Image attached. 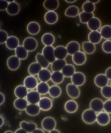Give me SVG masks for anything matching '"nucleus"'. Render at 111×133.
<instances>
[{"label": "nucleus", "instance_id": "6e6d98bb", "mask_svg": "<svg viewBox=\"0 0 111 133\" xmlns=\"http://www.w3.org/2000/svg\"><path fill=\"white\" fill-rule=\"evenodd\" d=\"M49 133H61V132L58 130H57V129H54L53 130L49 131Z\"/></svg>", "mask_w": 111, "mask_h": 133}, {"label": "nucleus", "instance_id": "c03bdc74", "mask_svg": "<svg viewBox=\"0 0 111 133\" xmlns=\"http://www.w3.org/2000/svg\"><path fill=\"white\" fill-rule=\"evenodd\" d=\"M101 93L105 98L107 99L111 98V86L107 85L101 88Z\"/></svg>", "mask_w": 111, "mask_h": 133}, {"label": "nucleus", "instance_id": "a19ab883", "mask_svg": "<svg viewBox=\"0 0 111 133\" xmlns=\"http://www.w3.org/2000/svg\"><path fill=\"white\" fill-rule=\"evenodd\" d=\"M50 96L52 98H57L60 97L62 93L61 88L56 85H52L50 88L49 91Z\"/></svg>", "mask_w": 111, "mask_h": 133}, {"label": "nucleus", "instance_id": "2eb2a0df", "mask_svg": "<svg viewBox=\"0 0 111 133\" xmlns=\"http://www.w3.org/2000/svg\"><path fill=\"white\" fill-rule=\"evenodd\" d=\"M8 2L9 3L6 9L7 13L11 15H17L19 13L20 10L19 4L15 1Z\"/></svg>", "mask_w": 111, "mask_h": 133}, {"label": "nucleus", "instance_id": "b1692460", "mask_svg": "<svg viewBox=\"0 0 111 133\" xmlns=\"http://www.w3.org/2000/svg\"><path fill=\"white\" fill-rule=\"evenodd\" d=\"M14 92L15 96L18 98H24L26 97L28 91L24 85H20L15 88Z\"/></svg>", "mask_w": 111, "mask_h": 133}, {"label": "nucleus", "instance_id": "3c124183", "mask_svg": "<svg viewBox=\"0 0 111 133\" xmlns=\"http://www.w3.org/2000/svg\"><path fill=\"white\" fill-rule=\"evenodd\" d=\"M5 98L3 94L0 92V105H2L4 103Z\"/></svg>", "mask_w": 111, "mask_h": 133}, {"label": "nucleus", "instance_id": "37998d69", "mask_svg": "<svg viewBox=\"0 0 111 133\" xmlns=\"http://www.w3.org/2000/svg\"><path fill=\"white\" fill-rule=\"evenodd\" d=\"M82 8L84 11L88 13H93L95 10V7L94 3L89 1H88L82 5Z\"/></svg>", "mask_w": 111, "mask_h": 133}, {"label": "nucleus", "instance_id": "4be33fe9", "mask_svg": "<svg viewBox=\"0 0 111 133\" xmlns=\"http://www.w3.org/2000/svg\"><path fill=\"white\" fill-rule=\"evenodd\" d=\"M51 72L47 69H42L38 74L39 80L44 82L49 81L51 78Z\"/></svg>", "mask_w": 111, "mask_h": 133}, {"label": "nucleus", "instance_id": "dca6fc26", "mask_svg": "<svg viewBox=\"0 0 111 133\" xmlns=\"http://www.w3.org/2000/svg\"><path fill=\"white\" fill-rule=\"evenodd\" d=\"M38 104L40 110L43 111H48L51 109L53 105L51 99L47 97L41 98Z\"/></svg>", "mask_w": 111, "mask_h": 133}, {"label": "nucleus", "instance_id": "6ab92c4d", "mask_svg": "<svg viewBox=\"0 0 111 133\" xmlns=\"http://www.w3.org/2000/svg\"><path fill=\"white\" fill-rule=\"evenodd\" d=\"M58 19L57 14L55 12L50 11L46 13L44 15V20L49 24L53 25L56 23Z\"/></svg>", "mask_w": 111, "mask_h": 133}, {"label": "nucleus", "instance_id": "ea45409f", "mask_svg": "<svg viewBox=\"0 0 111 133\" xmlns=\"http://www.w3.org/2000/svg\"><path fill=\"white\" fill-rule=\"evenodd\" d=\"M36 88L37 91L40 95H45L49 92L50 87L46 82H41L38 84Z\"/></svg>", "mask_w": 111, "mask_h": 133}, {"label": "nucleus", "instance_id": "2f4dec72", "mask_svg": "<svg viewBox=\"0 0 111 133\" xmlns=\"http://www.w3.org/2000/svg\"><path fill=\"white\" fill-rule=\"evenodd\" d=\"M15 56L20 60L26 59L28 56V52L22 45H19L15 50Z\"/></svg>", "mask_w": 111, "mask_h": 133}, {"label": "nucleus", "instance_id": "f3484780", "mask_svg": "<svg viewBox=\"0 0 111 133\" xmlns=\"http://www.w3.org/2000/svg\"><path fill=\"white\" fill-rule=\"evenodd\" d=\"M5 43L7 48L9 50H14L19 46V41L16 37L11 36L8 37Z\"/></svg>", "mask_w": 111, "mask_h": 133}, {"label": "nucleus", "instance_id": "a878e982", "mask_svg": "<svg viewBox=\"0 0 111 133\" xmlns=\"http://www.w3.org/2000/svg\"><path fill=\"white\" fill-rule=\"evenodd\" d=\"M26 113L29 116H35L38 115L40 111V109L36 104H29L25 109Z\"/></svg>", "mask_w": 111, "mask_h": 133}, {"label": "nucleus", "instance_id": "864d4df0", "mask_svg": "<svg viewBox=\"0 0 111 133\" xmlns=\"http://www.w3.org/2000/svg\"><path fill=\"white\" fill-rule=\"evenodd\" d=\"M31 133H45L42 129H36Z\"/></svg>", "mask_w": 111, "mask_h": 133}, {"label": "nucleus", "instance_id": "a211bd4d", "mask_svg": "<svg viewBox=\"0 0 111 133\" xmlns=\"http://www.w3.org/2000/svg\"><path fill=\"white\" fill-rule=\"evenodd\" d=\"M66 48L68 54L73 56L75 53L80 51V45L77 41H72L67 44Z\"/></svg>", "mask_w": 111, "mask_h": 133}, {"label": "nucleus", "instance_id": "9b49d317", "mask_svg": "<svg viewBox=\"0 0 111 133\" xmlns=\"http://www.w3.org/2000/svg\"><path fill=\"white\" fill-rule=\"evenodd\" d=\"M38 84L37 79L34 76H28L24 80V85L27 89H34L36 88Z\"/></svg>", "mask_w": 111, "mask_h": 133}, {"label": "nucleus", "instance_id": "20e7f679", "mask_svg": "<svg viewBox=\"0 0 111 133\" xmlns=\"http://www.w3.org/2000/svg\"><path fill=\"white\" fill-rule=\"evenodd\" d=\"M41 125L44 130L49 132L55 129L56 126V122L53 117H47L43 119Z\"/></svg>", "mask_w": 111, "mask_h": 133}, {"label": "nucleus", "instance_id": "1a4fd4ad", "mask_svg": "<svg viewBox=\"0 0 111 133\" xmlns=\"http://www.w3.org/2000/svg\"><path fill=\"white\" fill-rule=\"evenodd\" d=\"M54 55L56 59L63 60L68 55V52L66 47L63 46L59 45L54 48Z\"/></svg>", "mask_w": 111, "mask_h": 133}, {"label": "nucleus", "instance_id": "5fc2aeb1", "mask_svg": "<svg viewBox=\"0 0 111 133\" xmlns=\"http://www.w3.org/2000/svg\"><path fill=\"white\" fill-rule=\"evenodd\" d=\"M4 119L2 116H0V127H2L4 124Z\"/></svg>", "mask_w": 111, "mask_h": 133}, {"label": "nucleus", "instance_id": "13d9d810", "mask_svg": "<svg viewBox=\"0 0 111 133\" xmlns=\"http://www.w3.org/2000/svg\"><path fill=\"white\" fill-rule=\"evenodd\" d=\"M90 1L91 2H92V3L94 4H96V3H99V2H100V1L99 0H98V1Z\"/></svg>", "mask_w": 111, "mask_h": 133}, {"label": "nucleus", "instance_id": "79ce46f5", "mask_svg": "<svg viewBox=\"0 0 111 133\" xmlns=\"http://www.w3.org/2000/svg\"><path fill=\"white\" fill-rule=\"evenodd\" d=\"M79 16L81 23L86 24L91 18L94 17V14L93 13H88L83 11L79 14Z\"/></svg>", "mask_w": 111, "mask_h": 133}, {"label": "nucleus", "instance_id": "423d86ee", "mask_svg": "<svg viewBox=\"0 0 111 133\" xmlns=\"http://www.w3.org/2000/svg\"><path fill=\"white\" fill-rule=\"evenodd\" d=\"M71 81L73 84L76 86H81L83 85L86 80L85 76L82 72H75L71 77Z\"/></svg>", "mask_w": 111, "mask_h": 133}, {"label": "nucleus", "instance_id": "4c0bfd02", "mask_svg": "<svg viewBox=\"0 0 111 133\" xmlns=\"http://www.w3.org/2000/svg\"><path fill=\"white\" fill-rule=\"evenodd\" d=\"M35 59L37 62L38 63L41 65L42 69H47L49 67V63L48 62L42 54L38 52L35 57Z\"/></svg>", "mask_w": 111, "mask_h": 133}, {"label": "nucleus", "instance_id": "4468645a", "mask_svg": "<svg viewBox=\"0 0 111 133\" xmlns=\"http://www.w3.org/2000/svg\"><path fill=\"white\" fill-rule=\"evenodd\" d=\"M110 120V117L109 114L106 112H99L97 115V122L101 126H106L109 124Z\"/></svg>", "mask_w": 111, "mask_h": 133}, {"label": "nucleus", "instance_id": "39448f33", "mask_svg": "<svg viewBox=\"0 0 111 133\" xmlns=\"http://www.w3.org/2000/svg\"><path fill=\"white\" fill-rule=\"evenodd\" d=\"M66 91L69 97L73 99H76L79 98L81 93L79 88L72 83L67 84Z\"/></svg>", "mask_w": 111, "mask_h": 133}, {"label": "nucleus", "instance_id": "680f3d73", "mask_svg": "<svg viewBox=\"0 0 111 133\" xmlns=\"http://www.w3.org/2000/svg\"><path fill=\"white\" fill-rule=\"evenodd\" d=\"M0 27H1V26H0Z\"/></svg>", "mask_w": 111, "mask_h": 133}, {"label": "nucleus", "instance_id": "aec40b11", "mask_svg": "<svg viewBox=\"0 0 111 133\" xmlns=\"http://www.w3.org/2000/svg\"><path fill=\"white\" fill-rule=\"evenodd\" d=\"M101 25V21L100 19L94 17L91 18L87 23L88 29L92 31H98L100 29Z\"/></svg>", "mask_w": 111, "mask_h": 133}, {"label": "nucleus", "instance_id": "603ef678", "mask_svg": "<svg viewBox=\"0 0 111 133\" xmlns=\"http://www.w3.org/2000/svg\"><path fill=\"white\" fill-rule=\"evenodd\" d=\"M15 133H28L24 129H17Z\"/></svg>", "mask_w": 111, "mask_h": 133}, {"label": "nucleus", "instance_id": "412c9836", "mask_svg": "<svg viewBox=\"0 0 111 133\" xmlns=\"http://www.w3.org/2000/svg\"><path fill=\"white\" fill-rule=\"evenodd\" d=\"M27 30L29 34L32 35H36L39 32L40 26L37 22L32 21L28 24Z\"/></svg>", "mask_w": 111, "mask_h": 133}, {"label": "nucleus", "instance_id": "f257e3e1", "mask_svg": "<svg viewBox=\"0 0 111 133\" xmlns=\"http://www.w3.org/2000/svg\"><path fill=\"white\" fill-rule=\"evenodd\" d=\"M96 113L91 109H87L82 114V120L86 124H92L96 120Z\"/></svg>", "mask_w": 111, "mask_h": 133}, {"label": "nucleus", "instance_id": "6e6552de", "mask_svg": "<svg viewBox=\"0 0 111 133\" xmlns=\"http://www.w3.org/2000/svg\"><path fill=\"white\" fill-rule=\"evenodd\" d=\"M103 104L102 99L98 98H94L90 103V108L96 112H101L103 109Z\"/></svg>", "mask_w": 111, "mask_h": 133}, {"label": "nucleus", "instance_id": "8fccbe9b", "mask_svg": "<svg viewBox=\"0 0 111 133\" xmlns=\"http://www.w3.org/2000/svg\"><path fill=\"white\" fill-rule=\"evenodd\" d=\"M105 75L108 78V79L111 80V66L107 68L105 72Z\"/></svg>", "mask_w": 111, "mask_h": 133}, {"label": "nucleus", "instance_id": "052dcab7", "mask_svg": "<svg viewBox=\"0 0 111 133\" xmlns=\"http://www.w3.org/2000/svg\"></svg>", "mask_w": 111, "mask_h": 133}, {"label": "nucleus", "instance_id": "cd10ccee", "mask_svg": "<svg viewBox=\"0 0 111 133\" xmlns=\"http://www.w3.org/2000/svg\"><path fill=\"white\" fill-rule=\"evenodd\" d=\"M21 129H24L28 133H31L37 128V125L33 123H28L26 121H22L20 123Z\"/></svg>", "mask_w": 111, "mask_h": 133}, {"label": "nucleus", "instance_id": "bf43d9fd", "mask_svg": "<svg viewBox=\"0 0 111 133\" xmlns=\"http://www.w3.org/2000/svg\"><path fill=\"white\" fill-rule=\"evenodd\" d=\"M4 133H14L12 131H10V130H8V131H6L4 132Z\"/></svg>", "mask_w": 111, "mask_h": 133}, {"label": "nucleus", "instance_id": "7c9ffc66", "mask_svg": "<svg viewBox=\"0 0 111 133\" xmlns=\"http://www.w3.org/2000/svg\"><path fill=\"white\" fill-rule=\"evenodd\" d=\"M41 41L42 43L45 46H51L55 42V38L51 33H47L42 36Z\"/></svg>", "mask_w": 111, "mask_h": 133}, {"label": "nucleus", "instance_id": "f03ea898", "mask_svg": "<svg viewBox=\"0 0 111 133\" xmlns=\"http://www.w3.org/2000/svg\"><path fill=\"white\" fill-rule=\"evenodd\" d=\"M54 50V47L52 45L45 46L42 49V54L50 64H52L56 59Z\"/></svg>", "mask_w": 111, "mask_h": 133}, {"label": "nucleus", "instance_id": "09e8293b", "mask_svg": "<svg viewBox=\"0 0 111 133\" xmlns=\"http://www.w3.org/2000/svg\"><path fill=\"white\" fill-rule=\"evenodd\" d=\"M9 3L6 1H0V11L6 10Z\"/></svg>", "mask_w": 111, "mask_h": 133}, {"label": "nucleus", "instance_id": "bb28decb", "mask_svg": "<svg viewBox=\"0 0 111 133\" xmlns=\"http://www.w3.org/2000/svg\"><path fill=\"white\" fill-rule=\"evenodd\" d=\"M75 66L71 64H67L62 69L61 72L64 77L70 78L75 73Z\"/></svg>", "mask_w": 111, "mask_h": 133}, {"label": "nucleus", "instance_id": "7ed1b4c3", "mask_svg": "<svg viewBox=\"0 0 111 133\" xmlns=\"http://www.w3.org/2000/svg\"><path fill=\"white\" fill-rule=\"evenodd\" d=\"M23 46L28 52L34 51L37 48V41L35 38L29 37L24 40Z\"/></svg>", "mask_w": 111, "mask_h": 133}, {"label": "nucleus", "instance_id": "393cba45", "mask_svg": "<svg viewBox=\"0 0 111 133\" xmlns=\"http://www.w3.org/2000/svg\"><path fill=\"white\" fill-rule=\"evenodd\" d=\"M65 109L69 113H74L76 112L78 108L77 102L74 100H70L66 102L65 104Z\"/></svg>", "mask_w": 111, "mask_h": 133}, {"label": "nucleus", "instance_id": "49530a36", "mask_svg": "<svg viewBox=\"0 0 111 133\" xmlns=\"http://www.w3.org/2000/svg\"><path fill=\"white\" fill-rule=\"evenodd\" d=\"M8 37L9 36L6 31L2 30H0V44L5 43Z\"/></svg>", "mask_w": 111, "mask_h": 133}, {"label": "nucleus", "instance_id": "9d476101", "mask_svg": "<svg viewBox=\"0 0 111 133\" xmlns=\"http://www.w3.org/2000/svg\"><path fill=\"white\" fill-rule=\"evenodd\" d=\"M87 57L85 54L83 52L79 51L76 52L72 56L73 62L75 65L81 66L85 63Z\"/></svg>", "mask_w": 111, "mask_h": 133}, {"label": "nucleus", "instance_id": "58836bf2", "mask_svg": "<svg viewBox=\"0 0 111 133\" xmlns=\"http://www.w3.org/2000/svg\"><path fill=\"white\" fill-rule=\"evenodd\" d=\"M102 38L106 40L111 39V26L106 25L103 26L100 30Z\"/></svg>", "mask_w": 111, "mask_h": 133}, {"label": "nucleus", "instance_id": "473e14b6", "mask_svg": "<svg viewBox=\"0 0 111 133\" xmlns=\"http://www.w3.org/2000/svg\"><path fill=\"white\" fill-rule=\"evenodd\" d=\"M28 102L24 98H17L14 101V107L17 110H24L28 105Z\"/></svg>", "mask_w": 111, "mask_h": 133}, {"label": "nucleus", "instance_id": "c756f323", "mask_svg": "<svg viewBox=\"0 0 111 133\" xmlns=\"http://www.w3.org/2000/svg\"><path fill=\"white\" fill-rule=\"evenodd\" d=\"M67 64V62L65 59L59 60L56 59L51 64V68L53 72L55 71H60L65 65Z\"/></svg>", "mask_w": 111, "mask_h": 133}, {"label": "nucleus", "instance_id": "ddd939ff", "mask_svg": "<svg viewBox=\"0 0 111 133\" xmlns=\"http://www.w3.org/2000/svg\"><path fill=\"white\" fill-rule=\"evenodd\" d=\"M26 98L29 104H36L38 103L41 99L40 95L37 91L32 90L28 92Z\"/></svg>", "mask_w": 111, "mask_h": 133}, {"label": "nucleus", "instance_id": "de8ad7c7", "mask_svg": "<svg viewBox=\"0 0 111 133\" xmlns=\"http://www.w3.org/2000/svg\"><path fill=\"white\" fill-rule=\"evenodd\" d=\"M103 109L105 112L111 114V99L107 100L103 104Z\"/></svg>", "mask_w": 111, "mask_h": 133}, {"label": "nucleus", "instance_id": "a18cd8bd", "mask_svg": "<svg viewBox=\"0 0 111 133\" xmlns=\"http://www.w3.org/2000/svg\"><path fill=\"white\" fill-rule=\"evenodd\" d=\"M102 49L103 51L107 54L111 53V40H107L103 43Z\"/></svg>", "mask_w": 111, "mask_h": 133}, {"label": "nucleus", "instance_id": "c9c22d12", "mask_svg": "<svg viewBox=\"0 0 111 133\" xmlns=\"http://www.w3.org/2000/svg\"><path fill=\"white\" fill-rule=\"evenodd\" d=\"M42 66L37 62H33L31 64L28 68V72L31 76L38 75L40 71L42 69Z\"/></svg>", "mask_w": 111, "mask_h": 133}, {"label": "nucleus", "instance_id": "0eeeda50", "mask_svg": "<svg viewBox=\"0 0 111 133\" xmlns=\"http://www.w3.org/2000/svg\"><path fill=\"white\" fill-rule=\"evenodd\" d=\"M7 65L11 70H16L19 67L20 60L15 55L11 56L7 60Z\"/></svg>", "mask_w": 111, "mask_h": 133}, {"label": "nucleus", "instance_id": "72a5a7b5", "mask_svg": "<svg viewBox=\"0 0 111 133\" xmlns=\"http://www.w3.org/2000/svg\"><path fill=\"white\" fill-rule=\"evenodd\" d=\"M64 77L61 71H55L51 74V79L54 84H59L63 81Z\"/></svg>", "mask_w": 111, "mask_h": 133}, {"label": "nucleus", "instance_id": "f704fd0d", "mask_svg": "<svg viewBox=\"0 0 111 133\" xmlns=\"http://www.w3.org/2000/svg\"><path fill=\"white\" fill-rule=\"evenodd\" d=\"M82 48L85 53L88 54H93L96 50L95 45L88 41L83 42Z\"/></svg>", "mask_w": 111, "mask_h": 133}, {"label": "nucleus", "instance_id": "5701e85b", "mask_svg": "<svg viewBox=\"0 0 111 133\" xmlns=\"http://www.w3.org/2000/svg\"><path fill=\"white\" fill-rule=\"evenodd\" d=\"M88 37L89 42L94 44L100 43L102 39L100 32L98 31H93L90 32L88 34Z\"/></svg>", "mask_w": 111, "mask_h": 133}, {"label": "nucleus", "instance_id": "c85d7f7f", "mask_svg": "<svg viewBox=\"0 0 111 133\" xmlns=\"http://www.w3.org/2000/svg\"><path fill=\"white\" fill-rule=\"evenodd\" d=\"M44 8L47 10L50 11H54L56 10L59 6V3L58 0L55 1H48L46 0L44 2L43 4Z\"/></svg>", "mask_w": 111, "mask_h": 133}, {"label": "nucleus", "instance_id": "f8f14e48", "mask_svg": "<svg viewBox=\"0 0 111 133\" xmlns=\"http://www.w3.org/2000/svg\"><path fill=\"white\" fill-rule=\"evenodd\" d=\"M109 82V79L107 76L102 74L98 75L94 79L95 85L100 88H102L107 85Z\"/></svg>", "mask_w": 111, "mask_h": 133}, {"label": "nucleus", "instance_id": "e433bc0d", "mask_svg": "<svg viewBox=\"0 0 111 133\" xmlns=\"http://www.w3.org/2000/svg\"><path fill=\"white\" fill-rule=\"evenodd\" d=\"M79 14V8L75 5H71L68 7L65 11V15L70 17H75Z\"/></svg>", "mask_w": 111, "mask_h": 133}, {"label": "nucleus", "instance_id": "4d7b16f0", "mask_svg": "<svg viewBox=\"0 0 111 133\" xmlns=\"http://www.w3.org/2000/svg\"><path fill=\"white\" fill-rule=\"evenodd\" d=\"M77 1H69V0H68V1H65L66 2L69 3H74V2H77Z\"/></svg>", "mask_w": 111, "mask_h": 133}]
</instances>
